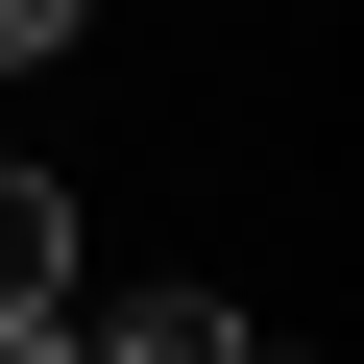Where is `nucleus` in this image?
<instances>
[{
    "label": "nucleus",
    "mask_w": 364,
    "mask_h": 364,
    "mask_svg": "<svg viewBox=\"0 0 364 364\" xmlns=\"http://www.w3.org/2000/svg\"><path fill=\"white\" fill-rule=\"evenodd\" d=\"M73 267H97V219H73V170H0V364H49V340L97 316Z\"/></svg>",
    "instance_id": "1"
},
{
    "label": "nucleus",
    "mask_w": 364,
    "mask_h": 364,
    "mask_svg": "<svg viewBox=\"0 0 364 364\" xmlns=\"http://www.w3.org/2000/svg\"><path fill=\"white\" fill-rule=\"evenodd\" d=\"M73 340H146V364H219V340H243V291H195V267H170V291H122V316H73Z\"/></svg>",
    "instance_id": "2"
},
{
    "label": "nucleus",
    "mask_w": 364,
    "mask_h": 364,
    "mask_svg": "<svg viewBox=\"0 0 364 364\" xmlns=\"http://www.w3.org/2000/svg\"><path fill=\"white\" fill-rule=\"evenodd\" d=\"M49 49H97V0H0V73H49Z\"/></svg>",
    "instance_id": "3"
}]
</instances>
